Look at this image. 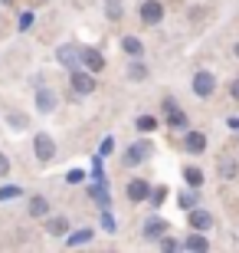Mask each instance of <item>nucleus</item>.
Instances as JSON below:
<instances>
[{"label":"nucleus","instance_id":"aec40b11","mask_svg":"<svg viewBox=\"0 0 239 253\" xmlns=\"http://www.w3.org/2000/svg\"><path fill=\"white\" fill-rule=\"evenodd\" d=\"M184 181L190 184V188H203V171L197 168V165H187L184 168Z\"/></svg>","mask_w":239,"mask_h":253},{"label":"nucleus","instance_id":"bb28decb","mask_svg":"<svg viewBox=\"0 0 239 253\" xmlns=\"http://www.w3.org/2000/svg\"><path fill=\"white\" fill-rule=\"evenodd\" d=\"M105 13H108V20H121V3H105Z\"/></svg>","mask_w":239,"mask_h":253},{"label":"nucleus","instance_id":"0eeeda50","mask_svg":"<svg viewBox=\"0 0 239 253\" xmlns=\"http://www.w3.org/2000/svg\"><path fill=\"white\" fill-rule=\"evenodd\" d=\"M33 151H36V158L43 161V165H49V161L56 158V141L49 138L46 131H39L36 138H33Z\"/></svg>","mask_w":239,"mask_h":253},{"label":"nucleus","instance_id":"c85d7f7f","mask_svg":"<svg viewBox=\"0 0 239 253\" xmlns=\"http://www.w3.org/2000/svg\"><path fill=\"white\" fill-rule=\"evenodd\" d=\"M17 27H20V33H23V30H30V27H33V13H30V10H27V13H20Z\"/></svg>","mask_w":239,"mask_h":253},{"label":"nucleus","instance_id":"e433bc0d","mask_svg":"<svg viewBox=\"0 0 239 253\" xmlns=\"http://www.w3.org/2000/svg\"><path fill=\"white\" fill-rule=\"evenodd\" d=\"M236 59H239V43H236Z\"/></svg>","mask_w":239,"mask_h":253},{"label":"nucleus","instance_id":"f8f14e48","mask_svg":"<svg viewBox=\"0 0 239 253\" xmlns=\"http://www.w3.org/2000/svg\"><path fill=\"white\" fill-rule=\"evenodd\" d=\"M184 148H187V155H203V151H206V135H203V131H187Z\"/></svg>","mask_w":239,"mask_h":253},{"label":"nucleus","instance_id":"2f4dec72","mask_svg":"<svg viewBox=\"0 0 239 253\" xmlns=\"http://www.w3.org/2000/svg\"><path fill=\"white\" fill-rule=\"evenodd\" d=\"M177 247H180V244H177V240H174V237H161V250H177Z\"/></svg>","mask_w":239,"mask_h":253},{"label":"nucleus","instance_id":"b1692460","mask_svg":"<svg viewBox=\"0 0 239 253\" xmlns=\"http://www.w3.org/2000/svg\"><path fill=\"white\" fill-rule=\"evenodd\" d=\"M7 122H10V128L13 131H23V128H30V119L23 112H10L7 115Z\"/></svg>","mask_w":239,"mask_h":253},{"label":"nucleus","instance_id":"6ab92c4d","mask_svg":"<svg viewBox=\"0 0 239 253\" xmlns=\"http://www.w3.org/2000/svg\"><path fill=\"white\" fill-rule=\"evenodd\" d=\"M125 76H128L131 83H144V79H147V66L141 63V59H135V63L128 66V73H125Z\"/></svg>","mask_w":239,"mask_h":253},{"label":"nucleus","instance_id":"a878e982","mask_svg":"<svg viewBox=\"0 0 239 253\" xmlns=\"http://www.w3.org/2000/svg\"><path fill=\"white\" fill-rule=\"evenodd\" d=\"M180 207H184V211H193V207H197V188H190V191L180 194Z\"/></svg>","mask_w":239,"mask_h":253},{"label":"nucleus","instance_id":"473e14b6","mask_svg":"<svg viewBox=\"0 0 239 253\" xmlns=\"http://www.w3.org/2000/svg\"><path fill=\"white\" fill-rule=\"evenodd\" d=\"M85 178V174H82V171H79V168H72V171H69V174H66V181H69V184H79V181H82Z\"/></svg>","mask_w":239,"mask_h":253},{"label":"nucleus","instance_id":"39448f33","mask_svg":"<svg viewBox=\"0 0 239 253\" xmlns=\"http://www.w3.org/2000/svg\"><path fill=\"white\" fill-rule=\"evenodd\" d=\"M161 20H164V3L161 0H144L141 3V23L144 27H157Z\"/></svg>","mask_w":239,"mask_h":253},{"label":"nucleus","instance_id":"cd10ccee","mask_svg":"<svg viewBox=\"0 0 239 253\" xmlns=\"http://www.w3.org/2000/svg\"><path fill=\"white\" fill-rule=\"evenodd\" d=\"M167 197V188H154V194H151V207H161Z\"/></svg>","mask_w":239,"mask_h":253},{"label":"nucleus","instance_id":"423d86ee","mask_svg":"<svg viewBox=\"0 0 239 253\" xmlns=\"http://www.w3.org/2000/svg\"><path fill=\"white\" fill-rule=\"evenodd\" d=\"M56 109H59V95H56L49 85H39V89H36V112L53 115Z\"/></svg>","mask_w":239,"mask_h":253},{"label":"nucleus","instance_id":"72a5a7b5","mask_svg":"<svg viewBox=\"0 0 239 253\" xmlns=\"http://www.w3.org/2000/svg\"><path fill=\"white\" fill-rule=\"evenodd\" d=\"M111 148H115V138H105V141H102V148H99V155L105 158V155H111Z\"/></svg>","mask_w":239,"mask_h":253},{"label":"nucleus","instance_id":"f257e3e1","mask_svg":"<svg viewBox=\"0 0 239 253\" xmlns=\"http://www.w3.org/2000/svg\"><path fill=\"white\" fill-rule=\"evenodd\" d=\"M69 89L75 95H92L99 89V76L92 69H75V73H69Z\"/></svg>","mask_w":239,"mask_h":253},{"label":"nucleus","instance_id":"c756f323","mask_svg":"<svg viewBox=\"0 0 239 253\" xmlns=\"http://www.w3.org/2000/svg\"><path fill=\"white\" fill-rule=\"evenodd\" d=\"M102 227H105V230H115V220H111V214H108V207H102Z\"/></svg>","mask_w":239,"mask_h":253},{"label":"nucleus","instance_id":"7c9ffc66","mask_svg":"<svg viewBox=\"0 0 239 253\" xmlns=\"http://www.w3.org/2000/svg\"><path fill=\"white\" fill-rule=\"evenodd\" d=\"M7 174H10V158L3 155V151H0V181L7 178Z\"/></svg>","mask_w":239,"mask_h":253},{"label":"nucleus","instance_id":"5701e85b","mask_svg":"<svg viewBox=\"0 0 239 253\" xmlns=\"http://www.w3.org/2000/svg\"><path fill=\"white\" fill-rule=\"evenodd\" d=\"M92 201H95L99 207H111V201H108V191H105V181H99V184L92 188Z\"/></svg>","mask_w":239,"mask_h":253},{"label":"nucleus","instance_id":"1a4fd4ad","mask_svg":"<svg viewBox=\"0 0 239 253\" xmlns=\"http://www.w3.org/2000/svg\"><path fill=\"white\" fill-rule=\"evenodd\" d=\"M147 197H151V181L147 178L128 181V201L131 204H141V201H147Z\"/></svg>","mask_w":239,"mask_h":253},{"label":"nucleus","instance_id":"412c9836","mask_svg":"<svg viewBox=\"0 0 239 253\" xmlns=\"http://www.w3.org/2000/svg\"><path fill=\"white\" fill-rule=\"evenodd\" d=\"M236 174H239V165H236V161H233V158H220V178L223 181H233Z\"/></svg>","mask_w":239,"mask_h":253},{"label":"nucleus","instance_id":"393cba45","mask_svg":"<svg viewBox=\"0 0 239 253\" xmlns=\"http://www.w3.org/2000/svg\"><path fill=\"white\" fill-rule=\"evenodd\" d=\"M20 194H23L20 184H3V188H0V201H13V197H20Z\"/></svg>","mask_w":239,"mask_h":253},{"label":"nucleus","instance_id":"dca6fc26","mask_svg":"<svg viewBox=\"0 0 239 253\" xmlns=\"http://www.w3.org/2000/svg\"><path fill=\"white\" fill-rule=\"evenodd\" d=\"M46 234L49 237H66L69 234V220H66V217H49L46 220Z\"/></svg>","mask_w":239,"mask_h":253},{"label":"nucleus","instance_id":"9d476101","mask_svg":"<svg viewBox=\"0 0 239 253\" xmlns=\"http://www.w3.org/2000/svg\"><path fill=\"white\" fill-rule=\"evenodd\" d=\"M27 214L33 217V220H46V214H49V201L43 194H33L27 201Z\"/></svg>","mask_w":239,"mask_h":253},{"label":"nucleus","instance_id":"7ed1b4c3","mask_svg":"<svg viewBox=\"0 0 239 253\" xmlns=\"http://www.w3.org/2000/svg\"><path fill=\"white\" fill-rule=\"evenodd\" d=\"M216 92V76L210 69H200V73H193V95H200V99H210Z\"/></svg>","mask_w":239,"mask_h":253},{"label":"nucleus","instance_id":"a211bd4d","mask_svg":"<svg viewBox=\"0 0 239 253\" xmlns=\"http://www.w3.org/2000/svg\"><path fill=\"white\" fill-rule=\"evenodd\" d=\"M184 247L187 250H210V240L203 237V230H193V234L184 240Z\"/></svg>","mask_w":239,"mask_h":253},{"label":"nucleus","instance_id":"c9c22d12","mask_svg":"<svg viewBox=\"0 0 239 253\" xmlns=\"http://www.w3.org/2000/svg\"><path fill=\"white\" fill-rule=\"evenodd\" d=\"M105 3H121V0H105Z\"/></svg>","mask_w":239,"mask_h":253},{"label":"nucleus","instance_id":"6e6552de","mask_svg":"<svg viewBox=\"0 0 239 253\" xmlns=\"http://www.w3.org/2000/svg\"><path fill=\"white\" fill-rule=\"evenodd\" d=\"M187 220H190V230H210L213 227V214L206 211V207H193V211H187Z\"/></svg>","mask_w":239,"mask_h":253},{"label":"nucleus","instance_id":"20e7f679","mask_svg":"<svg viewBox=\"0 0 239 253\" xmlns=\"http://www.w3.org/2000/svg\"><path fill=\"white\" fill-rule=\"evenodd\" d=\"M56 59L69 69V73H75V69H82V49L69 46V43H63V46L56 49Z\"/></svg>","mask_w":239,"mask_h":253},{"label":"nucleus","instance_id":"2eb2a0df","mask_svg":"<svg viewBox=\"0 0 239 253\" xmlns=\"http://www.w3.org/2000/svg\"><path fill=\"white\" fill-rule=\"evenodd\" d=\"M82 63H85V69H92V73H102V69H105V56H102L99 49H89V46H82Z\"/></svg>","mask_w":239,"mask_h":253},{"label":"nucleus","instance_id":"f3484780","mask_svg":"<svg viewBox=\"0 0 239 253\" xmlns=\"http://www.w3.org/2000/svg\"><path fill=\"white\" fill-rule=\"evenodd\" d=\"M95 237V230L92 227H82V230H75V234H69L66 237V247H79V244H89Z\"/></svg>","mask_w":239,"mask_h":253},{"label":"nucleus","instance_id":"9b49d317","mask_svg":"<svg viewBox=\"0 0 239 253\" xmlns=\"http://www.w3.org/2000/svg\"><path fill=\"white\" fill-rule=\"evenodd\" d=\"M164 115H167V125L171 128H187V115L177 109L174 99H164Z\"/></svg>","mask_w":239,"mask_h":253},{"label":"nucleus","instance_id":"f704fd0d","mask_svg":"<svg viewBox=\"0 0 239 253\" xmlns=\"http://www.w3.org/2000/svg\"><path fill=\"white\" fill-rule=\"evenodd\" d=\"M230 95L239 102V79H233V83H230Z\"/></svg>","mask_w":239,"mask_h":253},{"label":"nucleus","instance_id":"f03ea898","mask_svg":"<svg viewBox=\"0 0 239 253\" xmlns=\"http://www.w3.org/2000/svg\"><path fill=\"white\" fill-rule=\"evenodd\" d=\"M151 155H154V145H151L147 138H141V141H135V145H128V151L121 155V165H125V168H138V165H144Z\"/></svg>","mask_w":239,"mask_h":253},{"label":"nucleus","instance_id":"4468645a","mask_svg":"<svg viewBox=\"0 0 239 253\" xmlns=\"http://www.w3.org/2000/svg\"><path fill=\"white\" fill-rule=\"evenodd\" d=\"M167 230H171V224H167V220H161V217H151V220L144 224V237H147V240H161Z\"/></svg>","mask_w":239,"mask_h":253},{"label":"nucleus","instance_id":"ddd939ff","mask_svg":"<svg viewBox=\"0 0 239 253\" xmlns=\"http://www.w3.org/2000/svg\"><path fill=\"white\" fill-rule=\"evenodd\" d=\"M121 53H125V56H131V59H141V56H144V43H141L138 37L125 33V37H121Z\"/></svg>","mask_w":239,"mask_h":253},{"label":"nucleus","instance_id":"4be33fe9","mask_svg":"<svg viewBox=\"0 0 239 253\" xmlns=\"http://www.w3.org/2000/svg\"><path fill=\"white\" fill-rule=\"evenodd\" d=\"M135 128H138L141 135H151V131L157 128V119L154 115H138V119H135Z\"/></svg>","mask_w":239,"mask_h":253}]
</instances>
